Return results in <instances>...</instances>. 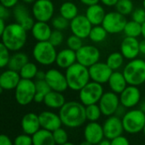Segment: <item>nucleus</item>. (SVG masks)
I'll list each match as a JSON object with an SVG mask.
<instances>
[{
  "instance_id": "obj_11",
  "label": "nucleus",
  "mask_w": 145,
  "mask_h": 145,
  "mask_svg": "<svg viewBox=\"0 0 145 145\" xmlns=\"http://www.w3.org/2000/svg\"><path fill=\"white\" fill-rule=\"evenodd\" d=\"M100 50L94 45H82L76 51V62L87 68L97 63L100 60Z\"/></svg>"
},
{
  "instance_id": "obj_23",
  "label": "nucleus",
  "mask_w": 145,
  "mask_h": 145,
  "mask_svg": "<svg viewBox=\"0 0 145 145\" xmlns=\"http://www.w3.org/2000/svg\"><path fill=\"white\" fill-rule=\"evenodd\" d=\"M21 128L24 133L32 136L37 131H39L41 127L39 115L35 113H27L25 114L21 120Z\"/></svg>"
},
{
  "instance_id": "obj_55",
  "label": "nucleus",
  "mask_w": 145,
  "mask_h": 145,
  "mask_svg": "<svg viewBox=\"0 0 145 145\" xmlns=\"http://www.w3.org/2000/svg\"><path fill=\"white\" fill-rule=\"evenodd\" d=\"M98 145H111V140L108 139V138H104Z\"/></svg>"
},
{
  "instance_id": "obj_2",
  "label": "nucleus",
  "mask_w": 145,
  "mask_h": 145,
  "mask_svg": "<svg viewBox=\"0 0 145 145\" xmlns=\"http://www.w3.org/2000/svg\"><path fill=\"white\" fill-rule=\"evenodd\" d=\"M0 36L1 43L12 52L20 51L27 41V31L16 21L7 24L4 32Z\"/></svg>"
},
{
  "instance_id": "obj_44",
  "label": "nucleus",
  "mask_w": 145,
  "mask_h": 145,
  "mask_svg": "<svg viewBox=\"0 0 145 145\" xmlns=\"http://www.w3.org/2000/svg\"><path fill=\"white\" fill-rule=\"evenodd\" d=\"M14 145H33L32 141V136L28 135V134H20L18 135L14 140Z\"/></svg>"
},
{
  "instance_id": "obj_40",
  "label": "nucleus",
  "mask_w": 145,
  "mask_h": 145,
  "mask_svg": "<svg viewBox=\"0 0 145 145\" xmlns=\"http://www.w3.org/2000/svg\"><path fill=\"white\" fill-rule=\"evenodd\" d=\"M53 135H54V138L56 144L63 145L68 142V139H69L68 133L62 127L58 128L57 130L54 131L53 132Z\"/></svg>"
},
{
  "instance_id": "obj_20",
  "label": "nucleus",
  "mask_w": 145,
  "mask_h": 145,
  "mask_svg": "<svg viewBox=\"0 0 145 145\" xmlns=\"http://www.w3.org/2000/svg\"><path fill=\"white\" fill-rule=\"evenodd\" d=\"M120 51L125 59L129 61L138 58V55L140 54L139 41L138 40V38L125 37L121 43Z\"/></svg>"
},
{
  "instance_id": "obj_14",
  "label": "nucleus",
  "mask_w": 145,
  "mask_h": 145,
  "mask_svg": "<svg viewBox=\"0 0 145 145\" xmlns=\"http://www.w3.org/2000/svg\"><path fill=\"white\" fill-rule=\"evenodd\" d=\"M93 25L85 15H78L70 21V29L72 34L82 39L89 38Z\"/></svg>"
},
{
  "instance_id": "obj_19",
  "label": "nucleus",
  "mask_w": 145,
  "mask_h": 145,
  "mask_svg": "<svg viewBox=\"0 0 145 145\" xmlns=\"http://www.w3.org/2000/svg\"><path fill=\"white\" fill-rule=\"evenodd\" d=\"M84 138L93 145H98L105 137L103 126L97 121H89L84 128Z\"/></svg>"
},
{
  "instance_id": "obj_63",
  "label": "nucleus",
  "mask_w": 145,
  "mask_h": 145,
  "mask_svg": "<svg viewBox=\"0 0 145 145\" xmlns=\"http://www.w3.org/2000/svg\"><path fill=\"white\" fill-rule=\"evenodd\" d=\"M65 1H72V0H65Z\"/></svg>"
},
{
  "instance_id": "obj_62",
  "label": "nucleus",
  "mask_w": 145,
  "mask_h": 145,
  "mask_svg": "<svg viewBox=\"0 0 145 145\" xmlns=\"http://www.w3.org/2000/svg\"><path fill=\"white\" fill-rule=\"evenodd\" d=\"M143 132H144V136H145V126H144V130H143Z\"/></svg>"
},
{
  "instance_id": "obj_10",
  "label": "nucleus",
  "mask_w": 145,
  "mask_h": 145,
  "mask_svg": "<svg viewBox=\"0 0 145 145\" xmlns=\"http://www.w3.org/2000/svg\"><path fill=\"white\" fill-rule=\"evenodd\" d=\"M127 22L126 16L116 10L106 13L102 26L109 34H117L124 31Z\"/></svg>"
},
{
  "instance_id": "obj_15",
  "label": "nucleus",
  "mask_w": 145,
  "mask_h": 145,
  "mask_svg": "<svg viewBox=\"0 0 145 145\" xmlns=\"http://www.w3.org/2000/svg\"><path fill=\"white\" fill-rule=\"evenodd\" d=\"M90 78L92 81L99 83L101 85L108 83L113 70L105 62H98L97 63L92 65L88 68Z\"/></svg>"
},
{
  "instance_id": "obj_45",
  "label": "nucleus",
  "mask_w": 145,
  "mask_h": 145,
  "mask_svg": "<svg viewBox=\"0 0 145 145\" xmlns=\"http://www.w3.org/2000/svg\"><path fill=\"white\" fill-rule=\"evenodd\" d=\"M132 20L143 25L145 22L144 8H138V9H134L132 13Z\"/></svg>"
},
{
  "instance_id": "obj_28",
  "label": "nucleus",
  "mask_w": 145,
  "mask_h": 145,
  "mask_svg": "<svg viewBox=\"0 0 145 145\" xmlns=\"http://www.w3.org/2000/svg\"><path fill=\"white\" fill-rule=\"evenodd\" d=\"M62 93L63 92L50 91L44 98V105L52 109H60L66 103L65 96Z\"/></svg>"
},
{
  "instance_id": "obj_54",
  "label": "nucleus",
  "mask_w": 145,
  "mask_h": 145,
  "mask_svg": "<svg viewBox=\"0 0 145 145\" xmlns=\"http://www.w3.org/2000/svg\"><path fill=\"white\" fill-rule=\"evenodd\" d=\"M45 76H46V72L38 71L36 76V79H45Z\"/></svg>"
},
{
  "instance_id": "obj_13",
  "label": "nucleus",
  "mask_w": 145,
  "mask_h": 145,
  "mask_svg": "<svg viewBox=\"0 0 145 145\" xmlns=\"http://www.w3.org/2000/svg\"><path fill=\"white\" fill-rule=\"evenodd\" d=\"M45 80L52 91L64 92L69 88L65 73L56 68H50L46 72Z\"/></svg>"
},
{
  "instance_id": "obj_36",
  "label": "nucleus",
  "mask_w": 145,
  "mask_h": 145,
  "mask_svg": "<svg viewBox=\"0 0 145 145\" xmlns=\"http://www.w3.org/2000/svg\"><path fill=\"white\" fill-rule=\"evenodd\" d=\"M38 72L37 67L34 62H28L25 63L23 68L20 70V74L21 79H36L37 73Z\"/></svg>"
},
{
  "instance_id": "obj_39",
  "label": "nucleus",
  "mask_w": 145,
  "mask_h": 145,
  "mask_svg": "<svg viewBox=\"0 0 145 145\" xmlns=\"http://www.w3.org/2000/svg\"><path fill=\"white\" fill-rule=\"evenodd\" d=\"M51 25L55 30L64 31L70 27V21L59 15L57 16L53 17V19L51 20Z\"/></svg>"
},
{
  "instance_id": "obj_46",
  "label": "nucleus",
  "mask_w": 145,
  "mask_h": 145,
  "mask_svg": "<svg viewBox=\"0 0 145 145\" xmlns=\"http://www.w3.org/2000/svg\"><path fill=\"white\" fill-rule=\"evenodd\" d=\"M111 145H130L129 140L123 135L111 140Z\"/></svg>"
},
{
  "instance_id": "obj_24",
  "label": "nucleus",
  "mask_w": 145,
  "mask_h": 145,
  "mask_svg": "<svg viewBox=\"0 0 145 145\" xmlns=\"http://www.w3.org/2000/svg\"><path fill=\"white\" fill-rule=\"evenodd\" d=\"M76 62V51L66 48L59 50L57 54L55 63L56 65L62 69H67Z\"/></svg>"
},
{
  "instance_id": "obj_1",
  "label": "nucleus",
  "mask_w": 145,
  "mask_h": 145,
  "mask_svg": "<svg viewBox=\"0 0 145 145\" xmlns=\"http://www.w3.org/2000/svg\"><path fill=\"white\" fill-rule=\"evenodd\" d=\"M62 124L69 128H77L82 126L87 121L86 106L81 102L69 101L59 109Z\"/></svg>"
},
{
  "instance_id": "obj_57",
  "label": "nucleus",
  "mask_w": 145,
  "mask_h": 145,
  "mask_svg": "<svg viewBox=\"0 0 145 145\" xmlns=\"http://www.w3.org/2000/svg\"><path fill=\"white\" fill-rule=\"evenodd\" d=\"M79 145H93V144H91V143H89L88 141L84 140L83 142H82V143H81Z\"/></svg>"
},
{
  "instance_id": "obj_61",
  "label": "nucleus",
  "mask_w": 145,
  "mask_h": 145,
  "mask_svg": "<svg viewBox=\"0 0 145 145\" xmlns=\"http://www.w3.org/2000/svg\"><path fill=\"white\" fill-rule=\"evenodd\" d=\"M143 8L145 9V0H143Z\"/></svg>"
},
{
  "instance_id": "obj_27",
  "label": "nucleus",
  "mask_w": 145,
  "mask_h": 145,
  "mask_svg": "<svg viewBox=\"0 0 145 145\" xmlns=\"http://www.w3.org/2000/svg\"><path fill=\"white\" fill-rule=\"evenodd\" d=\"M109 87L111 91L120 95L128 85V83L123 74L122 72H120L119 70L113 71L109 81Z\"/></svg>"
},
{
  "instance_id": "obj_9",
  "label": "nucleus",
  "mask_w": 145,
  "mask_h": 145,
  "mask_svg": "<svg viewBox=\"0 0 145 145\" xmlns=\"http://www.w3.org/2000/svg\"><path fill=\"white\" fill-rule=\"evenodd\" d=\"M31 14L37 21H51L54 15V4L52 0H36L31 7Z\"/></svg>"
},
{
  "instance_id": "obj_26",
  "label": "nucleus",
  "mask_w": 145,
  "mask_h": 145,
  "mask_svg": "<svg viewBox=\"0 0 145 145\" xmlns=\"http://www.w3.org/2000/svg\"><path fill=\"white\" fill-rule=\"evenodd\" d=\"M105 15L106 12L104 7L99 3L88 6L85 12V15L87 16V18L89 20V21L92 23L93 26L102 25Z\"/></svg>"
},
{
  "instance_id": "obj_56",
  "label": "nucleus",
  "mask_w": 145,
  "mask_h": 145,
  "mask_svg": "<svg viewBox=\"0 0 145 145\" xmlns=\"http://www.w3.org/2000/svg\"><path fill=\"white\" fill-rule=\"evenodd\" d=\"M142 36L145 38V22L142 25Z\"/></svg>"
},
{
  "instance_id": "obj_18",
  "label": "nucleus",
  "mask_w": 145,
  "mask_h": 145,
  "mask_svg": "<svg viewBox=\"0 0 145 145\" xmlns=\"http://www.w3.org/2000/svg\"><path fill=\"white\" fill-rule=\"evenodd\" d=\"M14 17L15 21L20 24L26 31H31L36 22L32 14H31L25 5L21 3H18L14 8Z\"/></svg>"
},
{
  "instance_id": "obj_3",
  "label": "nucleus",
  "mask_w": 145,
  "mask_h": 145,
  "mask_svg": "<svg viewBox=\"0 0 145 145\" xmlns=\"http://www.w3.org/2000/svg\"><path fill=\"white\" fill-rule=\"evenodd\" d=\"M65 73L69 89L74 91H80L91 80L88 68L78 62L65 69Z\"/></svg>"
},
{
  "instance_id": "obj_8",
  "label": "nucleus",
  "mask_w": 145,
  "mask_h": 145,
  "mask_svg": "<svg viewBox=\"0 0 145 145\" xmlns=\"http://www.w3.org/2000/svg\"><path fill=\"white\" fill-rule=\"evenodd\" d=\"M104 93L103 85L90 81L79 91V100L85 106L99 103Z\"/></svg>"
},
{
  "instance_id": "obj_52",
  "label": "nucleus",
  "mask_w": 145,
  "mask_h": 145,
  "mask_svg": "<svg viewBox=\"0 0 145 145\" xmlns=\"http://www.w3.org/2000/svg\"><path fill=\"white\" fill-rule=\"evenodd\" d=\"M139 51L140 54L145 56V38L139 41Z\"/></svg>"
},
{
  "instance_id": "obj_59",
  "label": "nucleus",
  "mask_w": 145,
  "mask_h": 145,
  "mask_svg": "<svg viewBox=\"0 0 145 145\" xmlns=\"http://www.w3.org/2000/svg\"><path fill=\"white\" fill-rule=\"evenodd\" d=\"M141 109L144 111V113L145 114V103H144V104H143V105H142V108H141Z\"/></svg>"
},
{
  "instance_id": "obj_50",
  "label": "nucleus",
  "mask_w": 145,
  "mask_h": 145,
  "mask_svg": "<svg viewBox=\"0 0 145 145\" xmlns=\"http://www.w3.org/2000/svg\"><path fill=\"white\" fill-rule=\"evenodd\" d=\"M119 0H100V3H102L103 5L107 7H115Z\"/></svg>"
},
{
  "instance_id": "obj_5",
  "label": "nucleus",
  "mask_w": 145,
  "mask_h": 145,
  "mask_svg": "<svg viewBox=\"0 0 145 145\" xmlns=\"http://www.w3.org/2000/svg\"><path fill=\"white\" fill-rule=\"evenodd\" d=\"M57 54L56 47L49 41H37L32 49V56L35 61L42 66L54 64L56 61Z\"/></svg>"
},
{
  "instance_id": "obj_48",
  "label": "nucleus",
  "mask_w": 145,
  "mask_h": 145,
  "mask_svg": "<svg viewBox=\"0 0 145 145\" xmlns=\"http://www.w3.org/2000/svg\"><path fill=\"white\" fill-rule=\"evenodd\" d=\"M9 17V11L8 9L0 5V19H3V20H7Z\"/></svg>"
},
{
  "instance_id": "obj_31",
  "label": "nucleus",
  "mask_w": 145,
  "mask_h": 145,
  "mask_svg": "<svg viewBox=\"0 0 145 145\" xmlns=\"http://www.w3.org/2000/svg\"><path fill=\"white\" fill-rule=\"evenodd\" d=\"M59 15L66 18L70 21L79 15L77 5L72 1H65L59 6Z\"/></svg>"
},
{
  "instance_id": "obj_17",
  "label": "nucleus",
  "mask_w": 145,
  "mask_h": 145,
  "mask_svg": "<svg viewBox=\"0 0 145 145\" xmlns=\"http://www.w3.org/2000/svg\"><path fill=\"white\" fill-rule=\"evenodd\" d=\"M121 104L126 109H133L141 100V91L138 86L128 85L119 95Z\"/></svg>"
},
{
  "instance_id": "obj_4",
  "label": "nucleus",
  "mask_w": 145,
  "mask_h": 145,
  "mask_svg": "<svg viewBox=\"0 0 145 145\" xmlns=\"http://www.w3.org/2000/svg\"><path fill=\"white\" fill-rule=\"evenodd\" d=\"M122 73L131 85L139 86L145 83V61L140 58L130 60L124 67Z\"/></svg>"
},
{
  "instance_id": "obj_51",
  "label": "nucleus",
  "mask_w": 145,
  "mask_h": 145,
  "mask_svg": "<svg viewBox=\"0 0 145 145\" xmlns=\"http://www.w3.org/2000/svg\"><path fill=\"white\" fill-rule=\"evenodd\" d=\"M82 4L86 5V6H91V5H93V4H96V3H99L100 0H79Z\"/></svg>"
},
{
  "instance_id": "obj_30",
  "label": "nucleus",
  "mask_w": 145,
  "mask_h": 145,
  "mask_svg": "<svg viewBox=\"0 0 145 145\" xmlns=\"http://www.w3.org/2000/svg\"><path fill=\"white\" fill-rule=\"evenodd\" d=\"M28 62H29V57L25 53L21 52L20 50L16 51L14 52L13 55H11L9 62L8 64V68L20 72V70L23 68V66Z\"/></svg>"
},
{
  "instance_id": "obj_42",
  "label": "nucleus",
  "mask_w": 145,
  "mask_h": 145,
  "mask_svg": "<svg viewBox=\"0 0 145 145\" xmlns=\"http://www.w3.org/2000/svg\"><path fill=\"white\" fill-rule=\"evenodd\" d=\"M10 50L3 44H0V67L2 68H4L5 67H8V64L9 62L10 59Z\"/></svg>"
},
{
  "instance_id": "obj_25",
  "label": "nucleus",
  "mask_w": 145,
  "mask_h": 145,
  "mask_svg": "<svg viewBox=\"0 0 145 145\" xmlns=\"http://www.w3.org/2000/svg\"><path fill=\"white\" fill-rule=\"evenodd\" d=\"M53 30L48 22L37 21L33 25L31 32L37 41H48Z\"/></svg>"
},
{
  "instance_id": "obj_49",
  "label": "nucleus",
  "mask_w": 145,
  "mask_h": 145,
  "mask_svg": "<svg viewBox=\"0 0 145 145\" xmlns=\"http://www.w3.org/2000/svg\"><path fill=\"white\" fill-rule=\"evenodd\" d=\"M0 145H14L13 141L5 134L0 136Z\"/></svg>"
},
{
  "instance_id": "obj_33",
  "label": "nucleus",
  "mask_w": 145,
  "mask_h": 145,
  "mask_svg": "<svg viewBox=\"0 0 145 145\" xmlns=\"http://www.w3.org/2000/svg\"><path fill=\"white\" fill-rule=\"evenodd\" d=\"M108 32L105 30V28L102 25H97V26H93L92 30L89 34V39L93 42V43H101L104 42L107 36H108Z\"/></svg>"
},
{
  "instance_id": "obj_6",
  "label": "nucleus",
  "mask_w": 145,
  "mask_h": 145,
  "mask_svg": "<svg viewBox=\"0 0 145 145\" xmlns=\"http://www.w3.org/2000/svg\"><path fill=\"white\" fill-rule=\"evenodd\" d=\"M122 124L125 132L136 134L142 132L145 126V114L140 109H130L122 116Z\"/></svg>"
},
{
  "instance_id": "obj_38",
  "label": "nucleus",
  "mask_w": 145,
  "mask_h": 145,
  "mask_svg": "<svg viewBox=\"0 0 145 145\" xmlns=\"http://www.w3.org/2000/svg\"><path fill=\"white\" fill-rule=\"evenodd\" d=\"M115 7L116 10L124 16L132 15L133 11L134 10L133 0H119Z\"/></svg>"
},
{
  "instance_id": "obj_60",
  "label": "nucleus",
  "mask_w": 145,
  "mask_h": 145,
  "mask_svg": "<svg viewBox=\"0 0 145 145\" xmlns=\"http://www.w3.org/2000/svg\"><path fill=\"white\" fill-rule=\"evenodd\" d=\"M63 145H75V144H74L73 143H71V142H69V141H68L67 143H65V144H63Z\"/></svg>"
},
{
  "instance_id": "obj_43",
  "label": "nucleus",
  "mask_w": 145,
  "mask_h": 145,
  "mask_svg": "<svg viewBox=\"0 0 145 145\" xmlns=\"http://www.w3.org/2000/svg\"><path fill=\"white\" fill-rule=\"evenodd\" d=\"M48 41L55 47L59 46L64 41V34H63L62 31L55 30V29L53 30Z\"/></svg>"
},
{
  "instance_id": "obj_35",
  "label": "nucleus",
  "mask_w": 145,
  "mask_h": 145,
  "mask_svg": "<svg viewBox=\"0 0 145 145\" xmlns=\"http://www.w3.org/2000/svg\"><path fill=\"white\" fill-rule=\"evenodd\" d=\"M123 32L126 37L138 38L142 35V24L131 20L127 22Z\"/></svg>"
},
{
  "instance_id": "obj_32",
  "label": "nucleus",
  "mask_w": 145,
  "mask_h": 145,
  "mask_svg": "<svg viewBox=\"0 0 145 145\" xmlns=\"http://www.w3.org/2000/svg\"><path fill=\"white\" fill-rule=\"evenodd\" d=\"M35 85H36V95L34 97V102L37 103H43L46 95L52 90L45 79H36Z\"/></svg>"
},
{
  "instance_id": "obj_22",
  "label": "nucleus",
  "mask_w": 145,
  "mask_h": 145,
  "mask_svg": "<svg viewBox=\"0 0 145 145\" xmlns=\"http://www.w3.org/2000/svg\"><path fill=\"white\" fill-rule=\"evenodd\" d=\"M21 79L20 74L18 71L12 69L4 70L0 75V88L3 91L14 90Z\"/></svg>"
},
{
  "instance_id": "obj_41",
  "label": "nucleus",
  "mask_w": 145,
  "mask_h": 145,
  "mask_svg": "<svg viewBox=\"0 0 145 145\" xmlns=\"http://www.w3.org/2000/svg\"><path fill=\"white\" fill-rule=\"evenodd\" d=\"M82 38H81L80 37L76 36V35H71L68 37V38L66 39V44L68 46V48L77 51L82 45H83V42H82Z\"/></svg>"
},
{
  "instance_id": "obj_16",
  "label": "nucleus",
  "mask_w": 145,
  "mask_h": 145,
  "mask_svg": "<svg viewBox=\"0 0 145 145\" xmlns=\"http://www.w3.org/2000/svg\"><path fill=\"white\" fill-rule=\"evenodd\" d=\"M105 137L110 140H112L119 136H121L125 132L122 120L120 116L114 115L109 116L103 125Z\"/></svg>"
},
{
  "instance_id": "obj_53",
  "label": "nucleus",
  "mask_w": 145,
  "mask_h": 145,
  "mask_svg": "<svg viewBox=\"0 0 145 145\" xmlns=\"http://www.w3.org/2000/svg\"><path fill=\"white\" fill-rule=\"evenodd\" d=\"M6 20H3V19H0V35L4 32L6 26H7V24L5 22Z\"/></svg>"
},
{
  "instance_id": "obj_34",
  "label": "nucleus",
  "mask_w": 145,
  "mask_h": 145,
  "mask_svg": "<svg viewBox=\"0 0 145 145\" xmlns=\"http://www.w3.org/2000/svg\"><path fill=\"white\" fill-rule=\"evenodd\" d=\"M124 59L125 57L121 53V51H116L110 53L107 59H106V63L109 65V67L113 70L116 71L119 70L124 64Z\"/></svg>"
},
{
  "instance_id": "obj_29",
  "label": "nucleus",
  "mask_w": 145,
  "mask_h": 145,
  "mask_svg": "<svg viewBox=\"0 0 145 145\" xmlns=\"http://www.w3.org/2000/svg\"><path fill=\"white\" fill-rule=\"evenodd\" d=\"M33 145H56L53 132L41 128L32 135Z\"/></svg>"
},
{
  "instance_id": "obj_21",
  "label": "nucleus",
  "mask_w": 145,
  "mask_h": 145,
  "mask_svg": "<svg viewBox=\"0 0 145 145\" xmlns=\"http://www.w3.org/2000/svg\"><path fill=\"white\" fill-rule=\"evenodd\" d=\"M39 120L41 127L50 132H54L58 128H60L62 124L59 115L52 111H42L39 115Z\"/></svg>"
},
{
  "instance_id": "obj_7",
  "label": "nucleus",
  "mask_w": 145,
  "mask_h": 145,
  "mask_svg": "<svg viewBox=\"0 0 145 145\" xmlns=\"http://www.w3.org/2000/svg\"><path fill=\"white\" fill-rule=\"evenodd\" d=\"M36 95V85L32 79H21L14 89V97L18 104L26 106L34 102Z\"/></svg>"
},
{
  "instance_id": "obj_47",
  "label": "nucleus",
  "mask_w": 145,
  "mask_h": 145,
  "mask_svg": "<svg viewBox=\"0 0 145 145\" xmlns=\"http://www.w3.org/2000/svg\"><path fill=\"white\" fill-rule=\"evenodd\" d=\"M20 0H0L1 5L8 8V9H12L14 8L18 3Z\"/></svg>"
},
{
  "instance_id": "obj_37",
  "label": "nucleus",
  "mask_w": 145,
  "mask_h": 145,
  "mask_svg": "<svg viewBox=\"0 0 145 145\" xmlns=\"http://www.w3.org/2000/svg\"><path fill=\"white\" fill-rule=\"evenodd\" d=\"M102 115L103 114H102V111L100 109L99 103L86 106L87 121H98L100 119Z\"/></svg>"
},
{
  "instance_id": "obj_12",
  "label": "nucleus",
  "mask_w": 145,
  "mask_h": 145,
  "mask_svg": "<svg viewBox=\"0 0 145 145\" xmlns=\"http://www.w3.org/2000/svg\"><path fill=\"white\" fill-rule=\"evenodd\" d=\"M99 105L102 111L103 115L111 116L116 114L120 105V97L118 94L113 91H106L103 94L102 97L99 102Z\"/></svg>"
},
{
  "instance_id": "obj_58",
  "label": "nucleus",
  "mask_w": 145,
  "mask_h": 145,
  "mask_svg": "<svg viewBox=\"0 0 145 145\" xmlns=\"http://www.w3.org/2000/svg\"><path fill=\"white\" fill-rule=\"evenodd\" d=\"M25 3H33L36 0H21Z\"/></svg>"
}]
</instances>
